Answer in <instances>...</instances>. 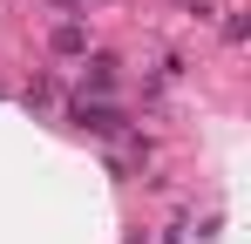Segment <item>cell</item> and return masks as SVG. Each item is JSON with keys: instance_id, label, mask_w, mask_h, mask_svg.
<instances>
[{"instance_id": "6da1fadb", "label": "cell", "mask_w": 251, "mask_h": 244, "mask_svg": "<svg viewBox=\"0 0 251 244\" xmlns=\"http://www.w3.org/2000/svg\"><path fill=\"white\" fill-rule=\"evenodd\" d=\"M68 116L82 122V129H95V136H116V129H123V122H116V109H109V102H75V109H68Z\"/></svg>"}, {"instance_id": "7a4b0ae2", "label": "cell", "mask_w": 251, "mask_h": 244, "mask_svg": "<svg viewBox=\"0 0 251 244\" xmlns=\"http://www.w3.org/2000/svg\"><path fill=\"white\" fill-rule=\"evenodd\" d=\"M54 54H88V34L75 27V21H61V27H54Z\"/></svg>"}, {"instance_id": "3957f363", "label": "cell", "mask_w": 251, "mask_h": 244, "mask_svg": "<svg viewBox=\"0 0 251 244\" xmlns=\"http://www.w3.org/2000/svg\"><path fill=\"white\" fill-rule=\"evenodd\" d=\"M109 81H116V61L95 54V61H88V88H109Z\"/></svg>"}]
</instances>
